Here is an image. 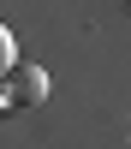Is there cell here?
I'll list each match as a JSON object with an SVG mask.
<instances>
[{"mask_svg":"<svg viewBox=\"0 0 131 149\" xmlns=\"http://www.w3.org/2000/svg\"><path fill=\"white\" fill-rule=\"evenodd\" d=\"M48 95V72L42 66H12L6 72V107H36Z\"/></svg>","mask_w":131,"mask_h":149,"instance_id":"6da1fadb","label":"cell"}]
</instances>
